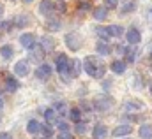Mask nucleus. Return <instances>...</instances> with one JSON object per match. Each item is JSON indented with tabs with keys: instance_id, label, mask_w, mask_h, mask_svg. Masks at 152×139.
Returning <instances> with one entry per match:
<instances>
[{
	"instance_id": "f257e3e1",
	"label": "nucleus",
	"mask_w": 152,
	"mask_h": 139,
	"mask_svg": "<svg viewBox=\"0 0 152 139\" xmlns=\"http://www.w3.org/2000/svg\"><path fill=\"white\" fill-rule=\"evenodd\" d=\"M83 69L96 79H101L104 76V64L99 58H96V56H87L85 62H83Z\"/></svg>"
},
{
	"instance_id": "f03ea898",
	"label": "nucleus",
	"mask_w": 152,
	"mask_h": 139,
	"mask_svg": "<svg viewBox=\"0 0 152 139\" xmlns=\"http://www.w3.org/2000/svg\"><path fill=\"white\" fill-rule=\"evenodd\" d=\"M66 44H67V48L71 51H78L81 48V44H83V39L78 32H71V34L66 35Z\"/></svg>"
},
{
	"instance_id": "7ed1b4c3",
	"label": "nucleus",
	"mask_w": 152,
	"mask_h": 139,
	"mask_svg": "<svg viewBox=\"0 0 152 139\" xmlns=\"http://www.w3.org/2000/svg\"><path fill=\"white\" fill-rule=\"evenodd\" d=\"M69 58L64 55V53H60V55H57V58H55V65H57V70H58V74L60 76H66V72H69Z\"/></svg>"
},
{
	"instance_id": "20e7f679",
	"label": "nucleus",
	"mask_w": 152,
	"mask_h": 139,
	"mask_svg": "<svg viewBox=\"0 0 152 139\" xmlns=\"http://www.w3.org/2000/svg\"><path fill=\"white\" fill-rule=\"evenodd\" d=\"M14 74L20 76V77H25V76L28 74V62H27V60L16 62V65H14Z\"/></svg>"
},
{
	"instance_id": "39448f33",
	"label": "nucleus",
	"mask_w": 152,
	"mask_h": 139,
	"mask_svg": "<svg viewBox=\"0 0 152 139\" xmlns=\"http://www.w3.org/2000/svg\"><path fill=\"white\" fill-rule=\"evenodd\" d=\"M20 44L23 48H27V49H32L36 46V37H34V34H23L20 37Z\"/></svg>"
},
{
	"instance_id": "423d86ee",
	"label": "nucleus",
	"mask_w": 152,
	"mask_h": 139,
	"mask_svg": "<svg viewBox=\"0 0 152 139\" xmlns=\"http://www.w3.org/2000/svg\"><path fill=\"white\" fill-rule=\"evenodd\" d=\"M53 11H55V4H53L51 0H42V2H41V5H39V12H41V14L50 16Z\"/></svg>"
},
{
	"instance_id": "0eeeda50",
	"label": "nucleus",
	"mask_w": 152,
	"mask_h": 139,
	"mask_svg": "<svg viewBox=\"0 0 152 139\" xmlns=\"http://www.w3.org/2000/svg\"><path fill=\"white\" fill-rule=\"evenodd\" d=\"M112 106H113V101H112L110 97H97V99H96V107L101 109V111H106V109H110Z\"/></svg>"
},
{
	"instance_id": "6e6552de",
	"label": "nucleus",
	"mask_w": 152,
	"mask_h": 139,
	"mask_svg": "<svg viewBox=\"0 0 152 139\" xmlns=\"http://www.w3.org/2000/svg\"><path fill=\"white\" fill-rule=\"evenodd\" d=\"M126 39H127L129 44H138L140 39H142V35H140V32H138L136 28H129V30L126 32Z\"/></svg>"
},
{
	"instance_id": "1a4fd4ad",
	"label": "nucleus",
	"mask_w": 152,
	"mask_h": 139,
	"mask_svg": "<svg viewBox=\"0 0 152 139\" xmlns=\"http://www.w3.org/2000/svg\"><path fill=\"white\" fill-rule=\"evenodd\" d=\"M41 48H42L44 51H51V49L55 48V39H53V37H50V35L41 37Z\"/></svg>"
},
{
	"instance_id": "9d476101",
	"label": "nucleus",
	"mask_w": 152,
	"mask_h": 139,
	"mask_svg": "<svg viewBox=\"0 0 152 139\" xmlns=\"http://www.w3.org/2000/svg\"><path fill=\"white\" fill-rule=\"evenodd\" d=\"M36 76H37L39 79H48L50 76H51V67L50 65H41V67H37V70H36Z\"/></svg>"
},
{
	"instance_id": "9b49d317",
	"label": "nucleus",
	"mask_w": 152,
	"mask_h": 139,
	"mask_svg": "<svg viewBox=\"0 0 152 139\" xmlns=\"http://www.w3.org/2000/svg\"><path fill=\"white\" fill-rule=\"evenodd\" d=\"M106 134H108V130L103 123H97L94 127V139H106Z\"/></svg>"
},
{
	"instance_id": "f8f14e48",
	"label": "nucleus",
	"mask_w": 152,
	"mask_h": 139,
	"mask_svg": "<svg viewBox=\"0 0 152 139\" xmlns=\"http://www.w3.org/2000/svg\"><path fill=\"white\" fill-rule=\"evenodd\" d=\"M138 134H140V138H142V139H151L152 138V125H149V123L140 125Z\"/></svg>"
},
{
	"instance_id": "ddd939ff",
	"label": "nucleus",
	"mask_w": 152,
	"mask_h": 139,
	"mask_svg": "<svg viewBox=\"0 0 152 139\" xmlns=\"http://www.w3.org/2000/svg\"><path fill=\"white\" fill-rule=\"evenodd\" d=\"M134 46H136V44H131V48L124 49L126 58H127V62H129V64H133V62L136 60V56H138V51H136V48H134Z\"/></svg>"
},
{
	"instance_id": "4468645a",
	"label": "nucleus",
	"mask_w": 152,
	"mask_h": 139,
	"mask_svg": "<svg viewBox=\"0 0 152 139\" xmlns=\"http://www.w3.org/2000/svg\"><path fill=\"white\" fill-rule=\"evenodd\" d=\"M18 86H20V83H18L14 77H11V76L5 77V90H7V92H16Z\"/></svg>"
},
{
	"instance_id": "2eb2a0df",
	"label": "nucleus",
	"mask_w": 152,
	"mask_h": 139,
	"mask_svg": "<svg viewBox=\"0 0 152 139\" xmlns=\"http://www.w3.org/2000/svg\"><path fill=\"white\" fill-rule=\"evenodd\" d=\"M131 132H133V129H131L129 125H118L113 130V136L120 138V136H127V134H131Z\"/></svg>"
},
{
	"instance_id": "dca6fc26",
	"label": "nucleus",
	"mask_w": 152,
	"mask_h": 139,
	"mask_svg": "<svg viewBox=\"0 0 152 139\" xmlns=\"http://www.w3.org/2000/svg\"><path fill=\"white\" fill-rule=\"evenodd\" d=\"M106 16H108V7H97V9L94 11V18H96L97 21H104Z\"/></svg>"
},
{
	"instance_id": "f3484780",
	"label": "nucleus",
	"mask_w": 152,
	"mask_h": 139,
	"mask_svg": "<svg viewBox=\"0 0 152 139\" xmlns=\"http://www.w3.org/2000/svg\"><path fill=\"white\" fill-rule=\"evenodd\" d=\"M27 130H28V134H39L41 132V123L37 120H30L27 123Z\"/></svg>"
},
{
	"instance_id": "a211bd4d",
	"label": "nucleus",
	"mask_w": 152,
	"mask_h": 139,
	"mask_svg": "<svg viewBox=\"0 0 152 139\" xmlns=\"http://www.w3.org/2000/svg\"><path fill=\"white\" fill-rule=\"evenodd\" d=\"M71 65H73V69H69V72H73V77H76L81 72V69H83V64L78 58H75V60H71Z\"/></svg>"
},
{
	"instance_id": "6ab92c4d",
	"label": "nucleus",
	"mask_w": 152,
	"mask_h": 139,
	"mask_svg": "<svg viewBox=\"0 0 152 139\" xmlns=\"http://www.w3.org/2000/svg\"><path fill=\"white\" fill-rule=\"evenodd\" d=\"M96 49H97V53H99V55H110V51H112V48H110L104 41L97 42V44H96Z\"/></svg>"
},
{
	"instance_id": "aec40b11",
	"label": "nucleus",
	"mask_w": 152,
	"mask_h": 139,
	"mask_svg": "<svg viewBox=\"0 0 152 139\" xmlns=\"http://www.w3.org/2000/svg\"><path fill=\"white\" fill-rule=\"evenodd\" d=\"M112 70L117 72V74H124V72H126V64L120 62V60H113V62H112Z\"/></svg>"
},
{
	"instance_id": "412c9836",
	"label": "nucleus",
	"mask_w": 152,
	"mask_h": 139,
	"mask_svg": "<svg viewBox=\"0 0 152 139\" xmlns=\"http://www.w3.org/2000/svg\"><path fill=\"white\" fill-rule=\"evenodd\" d=\"M44 118H46L48 123H55V122H57V111H55L53 107L46 109V111H44Z\"/></svg>"
},
{
	"instance_id": "4be33fe9",
	"label": "nucleus",
	"mask_w": 152,
	"mask_h": 139,
	"mask_svg": "<svg viewBox=\"0 0 152 139\" xmlns=\"http://www.w3.org/2000/svg\"><path fill=\"white\" fill-rule=\"evenodd\" d=\"M0 55H2L5 60H9V58H12L14 51H12V48H11L9 44H5V46H2V48H0Z\"/></svg>"
},
{
	"instance_id": "5701e85b",
	"label": "nucleus",
	"mask_w": 152,
	"mask_h": 139,
	"mask_svg": "<svg viewBox=\"0 0 152 139\" xmlns=\"http://www.w3.org/2000/svg\"><path fill=\"white\" fill-rule=\"evenodd\" d=\"M96 34L99 35L103 41H108V39L112 37V35H110V32H108V28H104V27H97V28H96Z\"/></svg>"
},
{
	"instance_id": "b1692460",
	"label": "nucleus",
	"mask_w": 152,
	"mask_h": 139,
	"mask_svg": "<svg viewBox=\"0 0 152 139\" xmlns=\"http://www.w3.org/2000/svg\"><path fill=\"white\" fill-rule=\"evenodd\" d=\"M108 32H110V35H113V37H120V35L124 34V28L118 27V25H112V27H108Z\"/></svg>"
},
{
	"instance_id": "393cba45",
	"label": "nucleus",
	"mask_w": 152,
	"mask_h": 139,
	"mask_svg": "<svg viewBox=\"0 0 152 139\" xmlns=\"http://www.w3.org/2000/svg\"><path fill=\"white\" fill-rule=\"evenodd\" d=\"M34 51H32V60H36V62H39V60H42V56H44V49L42 48H32Z\"/></svg>"
},
{
	"instance_id": "a878e982",
	"label": "nucleus",
	"mask_w": 152,
	"mask_h": 139,
	"mask_svg": "<svg viewBox=\"0 0 152 139\" xmlns=\"http://www.w3.org/2000/svg\"><path fill=\"white\" fill-rule=\"evenodd\" d=\"M69 118H71L73 122H80V118H81V111H80L78 107H73V109L69 111Z\"/></svg>"
},
{
	"instance_id": "bb28decb",
	"label": "nucleus",
	"mask_w": 152,
	"mask_h": 139,
	"mask_svg": "<svg viewBox=\"0 0 152 139\" xmlns=\"http://www.w3.org/2000/svg\"><path fill=\"white\" fill-rule=\"evenodd\" d=\"M134 7H136V4L133 2V0H127L124 5H122V12L126 14V12H131V11H134Z\"/></svg>"
},
{
	"instance_id": "cd10ccee",
	"label": "nucleus",
	"mask_w": 152,
	"mask_h": 139,
	"mask_svg": "<svg viewBox=\"0 0 152 139\" xmlns=\"http://www.w3.org/2000/svg\"><path fill=\"white\" fill-rule=\"evenodd\" d=\"M143 104L142 102H134V101H129V102H126V109H142Z\"/></svg>"
},
{
	"instance_id": "c85d7f7f",
	"label": "nucleus",
	"mask_w": 152,
	"mask_h": 139,
	"mask_svg": "<svg viewBox=\"0 0 152 139\" xmlns=\"http://www.w3.org/2000/svg\"><path fill=\"white\" fill-rule=\"evenodd\" d=\"M16 25H18V27H25V25H28V18H27V16H20V18H16Z\"/></svg>"
},
{
	"instance_id": "c756f323",
	"label": "nucleus",
	"mask_w": 152,
	"mask_h": 139,
	"mask_svg": "<svg viewBox=\"0 0 152 139\" xmlns=\"http://www.w3.org/2000/svg\"><path fill=\"white\" fill-rule=\"evenodd\" d=\"M76 132H78V134H85V132H87V123L76 122Z\"/></svg>"
},
{
	"instance_id": "7c9ffc66",
	"label": "nucleus",
	"mask_w": 152,
	"mask_h": 139,
	"mask_svg": "<svg viewBox=\"0 0 152 139\" xmlns=\"http://www.w3.org/2000/svg\"><path fill=\"white\" fill-rule=\"evenodd\" d=\"M78 7L83 9V11L90 9V0H78Z\"/></svg>"
},
{
	"instance_id": "2f4dec72",
	"label": "nucleus",
	"mask_w": 152,
	"mask_h": 139,
	"mask_svg": "<svg viewBox=\"0 0 152 139\" xmlns=\"http://www.w3.org/2000/svg\"><path fill=\"white\" fill-rule=\"evenodd\" d=\"M46 27H48V30H58L60 28V21H50Z\"/></svg>"
},
{
	"instance_id": "473e14b6",
	"label": "nucleus",
	"mask_w": 152,
	"mask_h": 139,
	"mask_svg": "<svg viewBox=\"0 0 152 139\" xmlns=\"http://www.w3.org/2000/svg\"><path fill=\"white\" fill-rule=\"evenodd\" d=\"M41 132H42L46 138H50V136H51V129H50L48 125H41Z\"/></svg>"
},
{
	"instance_id": "72a5a7b5",
	"label": "nucleus",
	"mask_w": 152,
	"mask_h": 139,
	"mask_svg": "<svg viewBox=\"0 0 152 139\" xmlns=\"http://www.w3.org/2000/svg\"><path fill=\"white\" fill-rule=\"evenodd\" d=\"M58 139H75L67 130H60V134H58Z\"/></svg>"
},
{
	"instance_id": "f704fd0d",
	"label": "nucleus",
	"mask_w": 152,
	"mask_h": 139,
	"mask_svg": "<svg viewBox=\"0 0 152 139\" xmlns=\"http://www.w3.org/2000/svg\"><path fill=\"white\" fill-rule=\"evenodd\" d=\"M106 7L108 9H115L117 7V0H106Z\"/></svg>"
},
{
	"instance_id": "c9c22d12",
	"label": "nucleus",
	"mask_w": 152,
	"mask_h": 139,
	"mask_svg": "<svg viewBox=\"0 0 152 139\" xmlns=\"http://www.w3.org/2000/svg\"><path fill=\"white\" fill-rule=\"evenodd\" d=\"M0 139H12V136H11L9 132H2V134H0Z\"/></svg>"
},
{
	"instance_id": "e433bc0d",
	"label": "nucleus",
	"mask_w": 152,
	"mask_h": 139,
	"mask_svg": "<svg viewBox=\"0 0 152 139\" xmlns=\"http://www.w3.org/2000/svg\"><path fill=\"white\" fill-rule=\"evenodd\" d=\"M58 129H60V130H67V123L60 122V123H58Z\"/></svg>"
},
{
	"instance_id": "4c0bfd02",
	"label": "nucleus",
	"mask_w": 152,
	"mask_h": 139,
	"mask_svg": "<svg viewBox=\"0 0 152 139\" xmlns=\"http://www.w3.org/2000/svg\"><path fill=\"white\" fill-rule=\"evenodd\" d=\"M4 107V101H2V97H0V109Z\"/></svg>"
},
{
	"instance_id": "58836bf2",
	"label": "nucleus",
	"mask_w": 152,
	"mask_h": 139,
	"mask_svg": "<svg viewBox=\"0 0 152 139\" xmlns=\"http://www.w3.org/2000/svg\"><path fill=\"white\" fill-rule=\"evenodd\" d=\"M2 12H4V7H2V5H0V16H2Z\"/></svg>"
},
{
	"instance_id": "ea45409f",
	"label": "nucleus",
	"mask_w": 152,
	"mask_h": 139,
	"mask_svg": "<svg viewBox=\"0 0 152 139\" xmlns=\"http://www.w3.org/2000/svg\"><path fill=\"white\" fill-rule=\"evenodd\" d=\"M25 2H27V4H30V2H34V0H25Z\"/></svg>"
},
{
	"instance_id": "a19ab883",
	"label": "nucleus",
	"mask_w": 152,
	"mask_h": 139,
	"mask_svg": "<svg viewBox=\"0 0 152 139\" xmlns=\"http://www.w3.org/2000/svg\"><path fill=\"white\" fill-rule=\"evenodd\" d=\"M151 92H152V85H151Z\"/></svg>"
}]
</instances>
